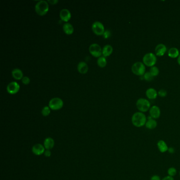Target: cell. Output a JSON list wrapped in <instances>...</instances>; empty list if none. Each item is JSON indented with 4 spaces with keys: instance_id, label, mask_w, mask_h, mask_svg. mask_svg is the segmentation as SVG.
<instances>
[{
    "instance_id": "cell-20",
    "label": "cell",
    "mask_w": 180,
    "mask_h": 180,
    "mask_svg": "<svg viewBox=\"0 0 180 180\" xmlns=\"http://www.w3.org/2000/svg\"><path fill=\"white\" fill-rule=\"evenodd\" d=\"M12 75L14 78L17 79V80H20L21 78H23V73L22 71L19 69H14L12 71Z\"/></svg>"
},
{
    "instance_id": "cell-16",
    "label": "cell",
    "mask_w": 180,
    "mask_h": 180,
    "mask_svg": "<svg viewBox=\"0 0 180 180\" xmlns=\"http://www.w3.org/2000/svg\"><path fill=\"white\" fill-rule=\"evenodd\" d=\"M157 95L158 92L153 88H148L146 91V95L149 99H155L157 97Z\"/></svg>"
},
{
    "instance_id": "cell-30",
    "label": "cell",
    "mask_w": 180,
    "mask_h": 180,
    "mask_svg": "<svg viewBox=\"0 0 180 180\" xmlns=\"http://www.w3.org/2000/svg\"><path fill=\"white\" fill-rule=\"evenodd\" d=\"M111 31L108 30H106L103 33V36L104 37V38L105 39H107L109 38V36H111Z\"/></svg>"
},
{
    "instance_id": "cell-21",
    "label": "cell",
    "mask_w": 180,
    "mask_h": 180,
    "mask_svg": "<svg viewBox=\"0 0 180 180\" xmlns=\"http://www.w3.org/2000/svg\"><path fill=\"white\" fill-rule=\"evenodd\" d=\"M63 30L67 35H71L73 32V25L69 23H65L63 24Z\"/></svg>"
},
{
    "instance_id": "cell-28",
    "label": "cell",
    "mask_w": 180,
    "mask_h": 180,
    "mask_svg": "<svg viewBox=\"0 0 180 180\" xmlns=\"http://www.w3.org/2000/svg\"><path fill=\"white\" fill-rule=\"evenodd\" d=\"M158 95L160 96L161 97H165L167 95V92L164 89H160L158 92Z\"/></svg>"
},
{
    "instance_id": "cell-17",
    "label": "cell",
    "mask_w": 180,
    "mask_h": 180,
    "mask_svg": "<svg viewBox=\"0 0 180 180\" xmlns=\"http://www.w3.org/2000/svg\"><path fill=\"white\" fill-rule=\"evenodd\" d=\"M54 145V141L53 138L51 137L46 138L44 141V147L46 149H52Z\"/></svg>"
},
{
    "instance_id": "cell-7",
    "label": "cell",
    "mask_w": 180,
    "mask_h": 180,
    "mask_svg": "<svg viewBox=\"0 0 180 180\" xmlns=\"http://www.w3.org/2000/svg\"><path fill=\"white\" fill-rule=\"evenodd\" d=\"M92 30L93 32L98 36L103 35L105 32L103 24L99 21H96L92 24Z\"/></svg>"
},
{
    "instance_id": "cell-29",
    "label": "cell",
    "mask_w": 180,
    "mask_h": 180,
    "mask_svg": "<svg viewBox=\"0 0 180 180\" xmlns=\"http://www.w3.org/2000/svg\"><path fill=\"white\" fill-rule=\"evenodd\" d=\"M22 81L24 84H28L30 82V79L29 77H24L22 79Z\"/></svg>"
},
{
    "instance_id": "cell-35",
    "label": "cell",
    "mask_w": 180,
    "mask_h": 180,
    "mask_svg": "<svg viewBox=\"0 0 180 180\" xmlns=\"http://www.w3.org/2000/svg\"><path fill=\"white\" fill-rule=\"evenodd\" d=\"M48 2L54 5V4H57L58 2V1H57V0H52V1H48Z\"/></svg>"
},
{
    "instance_id": "cell-6",
    "label": "cell",
    "mask_w": 180,
    "mask_h": 180,
    "mask_svg": "<svg viewBox=\"0 0 180 180\" xmlns=\"http://www.w3.org/2000/svg\"><path fill=\"white\" fill-rule=\"evenodd\" d=\"M63 105V102L60 98H54L50 100L49 106L52 110H59L61 109Z\"/></svg>"
},
{
    "instance_id": "cell-4",
    "label": "cell",
    "mask_w": 180,
    "mask_h": 180,
    "mask_svg": "<svg viewBox=\"0 0 180 180\" xmlns=\"http://www.w3.org/2000/svg\"><path fill=\"white\" fill-rule=\"evenodd\" d=\"M145 65L141 62H136L132 67V71L135 75L142 76L145 73Z\"/></svg>"
},
{
    "instance_id": "cell-31",
    "label": "cell",
    "mask_w": 180,
    "mask_h": 180,
    "mask_svg": "<svg viewBox=\"0 0 180 180\" xmlns=\"http://www.w3.org/2000/svg\"><path fill=\"white\" fill-rule=\"evenodd\" d=\"M150 180H162V179L158 175H154L151 178Z\"/></svg>"
},
{
    "instance_id": "cell-36",
    "label": "cell",
    "mask_w": 180,
    "mask_h": 180,
    "mask_svg": "<svg viewBox=\"0 0 180 180\" xmlns=\"http://www.w3.org/2000/svg\"><path fill=\"white\" fill-rule=\"evenodd\" d=\"M178 62L179 64V65H180V54L178 56Z\"/></svg>"
},
{
    "instance_id": "cell-25",
    "label": "cell",
    "mask_w": 180,
    "mask_h": 180,
    "mask_svg": "<svg viewBox=\"0 0 180 180\" xmlns=\"http://www.w3.org/2000/svg\"><path fill=\"white\" fill-rule=\"evenodd\" d=\"M167 172L168 175L174 178L177 174V170L174 167H170L167 170Z\"/></svg>"
},
{
    "instance_id": "cell-27",
    "label": "cell",
    "mask_w": 180,
    "mask_h": 180,
    "mask_svg": "<svg viewBox=\"0 0 180 180\" xmlns=\"http://www.w3.org/2000/svg\"><path fill=\"white\" fill-rule=\"evenodd\" d=\"M42 115L44 116H47L49 115L50 113V109L49 107L48 106H45L42 109V111H41Z\"/></svg>"
},
{
    "instance_id": "cell-37",
    "label": "cell",
    "mask_w": 180,
    "mask_h": 180,
    "mask_svg": "<svg viewBox=\"0 0 180 180\" xmlns=\"http://www.w3.org/2000/svg\"></svg>"
},
{
    "instance_id": "cell-14",
    "label": "cell",
    "mask_w": 180,
    "mask_h": 180,
    "mask_svg": "<svg viewBox=\"0 0 180 180\" xmlns=\"http://www.w3.org/2000/svg\"><path fill=\"white\" fill-rule=\"evenodd\" d=\"M157 146L158 149L161 153H164L168 151L169 146H167V143L164 140H159L157 143Z\"/></svg>"
},
{
    "instance_id": "cell-24",
    "label": "cell",
    "mask_w": 180,
    "mask_h": 180,
    "mask_svg": "<svg viewBox=\"0 0 180 180\" xmlns=\"http://www.w3.org/2000/svg\"><path fill=\"white\" fill-rule=\"evenodd\" d=\"M149 72H150V73H151V75L153 77H156V76H157V75L159 74V70L157 67H156V66H154L151 67Z\"/></svg>"
},
{
    "instance_id": "cell-11",
    "label": "cell",
    "mask_w": 180,
    "mask_h": 180,
    "mask_svg": "<svg viewBox=\"0 0 180 180\" xmlns=\"http://www.w3.org/2000/svg\"><path fill=\"white\" fill-rule=\"evenodd\" d=\"M45 149L46 148L44 146L42 145V144H36L33 146L32 151L35 155L39 156L42 155V154H44Z\"/></svg>"
},
{
    "instance_id": "cell-9",
    "label": "cell",
    "mask_w": 180,
    "mask_h": 180,
    "mask_svg": "<svg viewBox=\"0 0 180 180\" xmlns=\"http://www.w3.org/2000/svg\"><path fill=\"white\" fill-rule=\"evenodd\" d=\"M149 113L150 116L152 118L156 119L159 118L161 116V110L157 106H153L150 108L149 110Z\"/></svg>"
},
{
    "instance_id": "cell-8",
    "label": "cell",
    "mask_w": 180,
    "mask_h": 180,
    "mask_svg": "<svg viewBox=\"0 0 180 180\" xmlns=\"http://www.w3.org/2000/svg\"><path fill=\"white\" fill-rule=\"evenodd\" d=\"M89 50L90 54L95 57H99L102 55L103 50L101 47L96 43H94L90 45L89 48Z\"/></svg>"
},
{
    "instance_id": "cell-19",
    "label": "cell",
    "mask_w": 180,
    "mask_h": 180,
    "mask_svg": "<svg viewBox=\"0 0 180 180\" xmlns=\"http://www.w3.org/2000/svg\"><path fill=\"white\" fill-rule=\"evenodd\" d=\"M113 51V47L111 46V45H106L105 46L103 47V52H102V54H103V56L105 57H108V56H110Z\"/></svg>"
},
{
    "instance_id": "cell-10",
    "label": "cell",
    "mask_w": 180,
    "mask_h": 180,
    "mask_svg": "<svg viewBox=\"0 0 180 180\" xmlns=\"http://www.w3.org/2000/svg\"><path fill=\"white\" fill-rule=\"evenodd\" d=\"M7 91L10 94H15L17 93L20 89L19 84L17 82H12L8 84Z\"/></svg>"
},
{
    "instance_id": "cell-22",
    "label": "cell",
    "mask_w": 180,
    "mask_h": 180,
    "mask_svg": "<svg viewBox=\"0 0 180 180\" xmlns=\"http://www.w3.org/2000/svg\"><path fill=\"white\" fill-rule=\"evenodd\" d=\"M168 56L172 58H175L179 56V51L176 48H171L168 51Z\"/></svg>"
},
{
    "instance_id": "cell-33",
    "label": "cell",
    "mask_w": 180,
    "mask_h": 180,
    "mask_svg": "<svg viewBox=\"0 0 180 180\" xmlns=\"http://www.w3.org/2000/svg\"><path fill=\"white\" fill-rule=\"evenodd\" d=\"M162 180H174V178L173 177L169 176V175H167V176L164 177Z\"/></svg>"
},
{
    "instance_id": "cell-12",
    "label": "cell",
    "mask_w": 180,
    "mask_h": 180,
    "mask_svg": "<svg viewBox=\"0 0 180 180\" xmlns=\"http://www.w3.org/2000/svg\"><path fill=\"white\" fill-rule=\"evenodd\" d=\"M167 48L165 45L162 43L159 44L156 46L155 49L156 55L159 57H161L164 55L167 52Z\"/></svg>"
},
{
    "instance_id": "cell-5",
    "label": "cell",
    "mask_w": 180,
    "mask_h": 180,
    "mask_svg": "<svg viewBox=\"0 0 180 180\" xmlns=\"http://www.w3.org/2000/svg\"><path fill=\"white\" fill-rule=\"evenodd\" d=\"M157 61V58L153 53L149 52L145 54L143 58V62L145 65L148 67L154 66Z\"/></svg>"
},
{
    "instance_id": "cell-18",
    "label": "cell",
    "mask_w": 180,
    "mask_h": 180,
    "mask_svg": "<svg viewBox=\"0 0 180 180\" xmlns=\"http://www.w3.org/2000/svg\"><path fill=\"white\" fill-rule=\"evenodd\" d=\"M78 70L79 73L82 74H84L87 73L88 70V65L84 62H81L78 65Z\"/></svg>"
},
{
    "instance_id": "cell-26",
    "label": "cell",
    "mask_w": 180,
    "mask_h": 180,
    "mask_svg": "<svg viewBox=\"0 0 180 180\" xmlns=\"http://www.w3.org/2000/svg\"><path fill=\"white\" fill-rule=\"evenodd\" d=\"M153 76L151 75V73L150 72H146L145 74L143 75V78L145 81H150L153 80Z\"/></svg>"
},
{
    "instance_id": "cell-32",
    "label": "cell",
    "mask_w": 180,
    "mask_h": 180,
    "mask_svg": "<svg viewBox=\"0 0 180 180\" xmlns=\"http://www.w3.org/2000/svg\"><path fill=\"white\" fill-rule=\"evenodd\" d=\"M44 154L46 157H50L51 155V152L49 149H46L44 151Z\"/></svg>"
},
{
    "instance_id": "cell-1",
    "label": "cell",
    "mask_w": 180,
    "mask_h": 180,
    "mask_svg": "<svg viewBox=\"0 0 180 180\" xmlns=\"http://www.w3.org/2000/svg\"><path fill=\"white\" fill-rule=\"evenodd\" d=\"M148 118L143 113L138 111L133 115L131 121L132 124L136 127H142L146 124Z\"/></svg>"
},
{
    "instance_id": "cell-23",
    "label": "cell",
    "mask_w": 180,
    "mask_h": 180,
    "mask_svg": "<svg viewBox=\"0 0 180 180\" xmlns=\"http://www.w3.org/2000/svg\"><path fill=\"white\" fill-rule=\"evenodd\" d=\"M97 64L101 68L105 67L107 64V61L106 60L105 58L104 57H100L97 60Z\"/></svg>"
},
{
    "instance_id": "cell-3",
    "label": "cell",
    "mask_w": 180,
    "mask_h": 180,
    "mask_svg": "<svg viewBox=\"0 0 180 180\" xmlns=\"http://www.w3.org/2000/svg\"><path fill=\"white\" fill-rule=\"evenodd\" d=\"M35 9L37 14L40 16H44L49 10V4L46 1H39L35 6Z\"/></svg>"
},
{
    "instance_id": "cell-2",
    "label": "cell",
    "mask_w": 180,
    "mask_h": 180,
    "mask_svg": "<svg viewBox=\"0 0 180 180\" xmlns=\"http://www.w3.org/2000/svg\"><path fill=\"white\" fill-rule=\"evenodd\" d=\"M136 107L140 112L145 113L149 111L151 107V103L148 100L145 98L138 99L136 103Z\"/></svg>"
},
{
    "instance_id": "cell-13",
    "label": "cell",
    "mask_w": 180,
    "mask_h": 180,
    "mask_svg": "<svg viewBox=\"0 0 180 180\" xmlns=\"http://www.w3.org/2000/svg\"><path fill=\"white\" fill-rule=\"evenodd\" d=\"M157 126V121L154 119L152 118L151 116L148 117V120H147V122H146L145 125L146 129H150V130H152V129H156Z\"/></svg>"
},
{
    "instance_id": "cell-15",
    "label": "cell",
    "mask_w": 180,
    "mask_h": 180,
    "mask_svg": "<svg viewBox=\"0 0 180 180\" xmlns=\"http://www.w3.org/2000/svg\"><path fill=\"white\" fill-rule=\"evenodd\" d=\"M60 17L62 21L67 22L71 18V13L69 10L64 9L60 12Z\"/></svg>"
},
{
    "instance_id": "cell-34",
    "label": "cell",
    "mask_w": 180,
    "mask_h": 180,
    "mask_svg": "<svg viewBox=\"0 0 180 180\" xmlns=\"http://www.w3.org/2000/svg\"><path fill=\"white\" fill-rule=\"evenodd\" d=\"M168 152H169V153L171 154H173L175 152V149L174 148H172V147H171V148H169V149H168Z\"/></svg>"
}]
</instances>
